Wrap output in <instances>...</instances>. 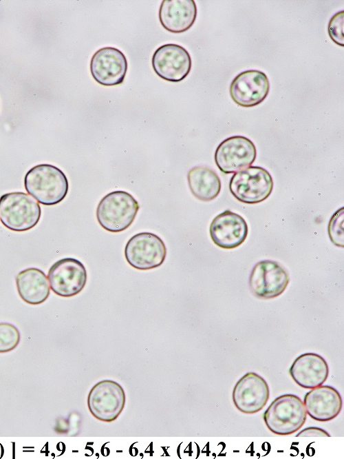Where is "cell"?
<instances>
[{
    "mask_svg": "<svg viewBox=\"0 0 344 459\" xmlns=\"http://www.w3.org/2000/svg\"><path fill=\"white\" fill-rule=\"evenodd\" d=\"M330 435L324 429L320 427H306L300 431L296 437H330Z\"/></svg>",
    "mask_w": 344,
    "mask_h": 459,
    "instance_id": "cell-24",
    "label": "cell"
},
{
    "mask_svg": "<svg viewBox=\"0 0 344 459\" xmlns=\"http://www.w3.org/2000/svg\"><path fill=\"white\" fill-rule=\"evenodd\" d=\"M189 189L193 196L202 201H210L220 192L221 181L217 173L205 166H196L187 174Z\"/></svg>",
    "mask_w": 344,
    "mask_h": 459,
    "instance_id": "cell-20",
    "label": "cell"
},
{
    "mask_svg": "<svg viewBox=\"0 0 344 459\" xmlns=\"http://www.w3.org/2000/svg\"><path fill=\"white\" fill-rule=\"evenodd\" d=\"M24 186L30 195L44 205L61 202L69 188L65 174L50 164H39L32 167L25 176Z\"/></svg>",
    "mask_w": 344,
    "mask_h": 459,
    "instance_id": "cell-1",
    "label": "cell"
},
{
    "mask_svg": "<svg viewBox=\"0 0 344 459\" xmlns=\"http://www.w3.org/2000/svg\"><path fill=\"white\" fill-rule=\"evenodd\" d=\"M303 404L310 417L319 422H327L335 418L343 408L341 396L330 385H320L311 389L305 394Z\"/></svg>",
    "mask_w": 344,
    "mask_h": 459,
    "instance_id": "cell-16",
    "label": "cell"
},
{
    "mask_svg": "<svg viewBox=\"0 0 344 459\" xmlns=\"http://www.w3.org/2000/svg\"><path fill=\"white\" fill-rule=\"evenodd\" d=\"M39 204L26 193L14 192L0 197V221L9 229L28 231L39 221Z\"/></svg>",
    "mask_w": 344,
    "mask_h": 459,
    "instance_id": "cell-4",
    "label": "cell"
},
{
    "mask_svg": "<svg viewBox=\"0 0 344 459\" xmlns=\"http://www.w3.org/2000/svg\"><path fill=\"white\" fill-rule=\"evenodd\" d=\"M290 278L288 272L277 262L264 260L252 268L249 286L257 297L270 299L280 296L286 289Z\"/></svg>",
    "mask_w": 344,
    "mask_h": 459,
    "instance_id": "cell-8",
    "label": "cell"
},
{
    "mask_svg": "<svg viewBox=\"0 0 344 459\" xmlns=\"http://www.w3.org/2000/svg\"><path fill=\"white\" fill-rule=\"evenodd\" d=\"M270 389L266 381L255 372L244 375L235 384L233 401L235 407L244 414L261 411L268 401Z\"/></svg>",
    "mask_w": 344,
    "mask_h": 459,
    "instance_id": "cell-12",
    "label": "cell"
},
{
    "mask_svg": "<svg viewBox=\"0 0 344 459\" xmlns=\"http://www.w3.org/2000/svg\"><path fill=\"white\" fill-rule=\"evenodd\" d=\"M197 17V6L193 0H163L159 10L162 27L173 33L188 30Z\"/></svg>",
    "mask_w": 344,
    "mask_h": 459,
    "instance_id": "cell-18",
    "label": "cell"
},
{
    "mask_svg": "<svg viewBox=\"0 0 344 459\" xmlns=\"http://www.w3.org/2000/svg\"><path fill=\"white\" fill-rule=\"evenodd\" d=\"M87 278L85 266L74 258L58 260L51 266L47 275L52 290L62 297L79 294L86 285Z\"/></svg>",
    "mask_w": 344,
    "mask_h": 459,
    "instance_id": "cell-9",
    "label": "cell"
},
{
    "mask_svg": "<svg viewBox=\"0 0 344 459\" xmlns=\"http://www.w3.org/2000/svg\"><path fill=\"white\" fill-rule=\"evenodd\" d=\"M126 402L125 392L122 386L111 380L96 383L87 398L88 409L98 420L111 422L122 411Z\"/></svg>",
    "mask_w": 344,
    "mask_h": 459,
    "instance_id": "cell-6",
    "label": "cell"
},
{
    "mask_svg": "<svg viewBox=\"0 0 344 459\" xmlns=\"http://www.w3.org/2000/svg\"><path fill=\"white\" fill-rule=\"evenodd\" d=\"M151 63L157 75L171 82L184 79L189 74L192 65L188 51L175 43L159 47L153 54Z\"/></svg>",
    "mask_w": 344,
    "mask_h": 459,
    "instance_id": "cell-11",
    "label": "cell"
},
{
    "mask_svg": "<svg viewBox=\"0 0 344 459\" xmlns=\"http://www.w3.org/2000/svg\"><path fill=\"white\" fill-rule=\"evenodd\" d=\"M256 156L257 150L252 141L243 136H233L218 145L215 161L223 173L231 174L250 166Z\"/></svg>",
    "mask_w": 344,
    "mask_h": 459,
    "instance_id": "cell-10",
    "label": "cell"
},
{
    "mask_svg": "<svg viewBox=\"0 0 344 459\" xmlns=\"http://www.w3.org/2000/svg\"><path fill=\"white\" fill-rule=\"evenodd\" d=\"M273 181L270 173L259 166H250L233 175L229 189L239 201L255 204L264 201L271 194Z\"/></svg>",
    "mask_w": 344,
    "mask_h": 459,
    "instance_id": "cell-5",
    "label": "cell"
},
{
    "mask_svg": "<svg viewBox=\"0 0 344 459\" xmlns=\"http://www.w3.org/2000/svg\"><path fill=\"white\" fill-rule=\"evenodd\" d=\"M289 373L298 385L311 389L326 381L329 367L326 360L319 354L305 353L294 360Z\"/></svg>",
    "mask_w": 344,
    "mask_h": 459,
    "instance_id": "cell-17",
    "label": "cell"
},
{
    "mask_svg": "<svg viewBox=\"0 0 344 459\" xmlns=\"http://www.w3.org/2000/svg\"><path fill=\"white\" fill-rule=\"evenodd\" d=\"M344 12L341 10L335 14L328 24V34L336 44L344 45Z\"/></svg>",
    "mask_w": 344,
    "mask_h": 459,
    "instance_id": "cell-23",
    "label": "cell"
},
{
    "mask_svg": "<svg viewBox=\"0 0 344 459\" xmlns=\"http://www.w3.org/2000/svg\"><path fill=\"white\" fill-rule=\"evenodd\" d=\"M270 83L266 74L249 70L239 73L233 80L230 94L237 105L250 108L262 103L268 94Z\"/></svg>",
    "mask_w": 344,
    "mask_h": 459,
    "instance_id": "cell-14",
    "label": "cell"
},
{
    "mask_svg": "<svg viewBox=\"0 0 344 459\" xmlns=\"http://www.w3.org/2000/svg\"><path fill=\"white\" fill-rule=\"evenodd\" d=\"M125 256L127 263L139 270H148L160 267L166 256L163 241L151 232L133 235L127 243Z\"/></svg>",
    "mask_w": 344,
    "mask_h": 459,
    "instance_id": "cell-7",
    "label": "cell"
},
{
    "mask_svg": "<svg viewBox=\"0 0 344 459\" xmlns=\"http://www.w3.org/2000/svg\"><path fill=\"white\" fill-rule=\"evenodd\" d=\"M127 70L125 54L113 47L97 50L90 61V72L94 80L105 86L119 85L124 81Z\"/></svg>",
    "mask_w": 344,
    "mask_h": 459,
    "instance_id": "cell-13",
    "label": "cell"
},
{
    "mask_svg": "<svg viewBox=\"0 0 344 459\" xmlns=\"http://www.w3.org/2000/svg\"><path fill=\"white\" fill-rule=\"evenodd\" d=\"M248 232L247 223L240 215L226 210L211 222L210 235L213 243L224 249H233L244 243Z\"/></svg>",
    "mask_w": 344,
    "mask_h": 459,
    "instance_id": "cell-15",
    "label": "cell"
},
{
    "mask_svg": "<svg viewBox=\"0 0 344 459\" xmlns=\"http://www.w3.org/2000/svg\"><path fill=\"white\" fill-rule=\"evenodd\" d=\"M343 207L337 210L332 216L329 225L328 234L332 242L336 246L343 247Z\"/></svg>",
    "mask_w": 344,
    "mask_h": 459,
    "instance_id": "cell-22",
    "label": "cell"
},
{
    "mask_svg": "<svg viewBox=\"0 0 344 459\" xmlns=\"http://www.w3.org/2000/svg\"><path fill=\"white\" fill-rule=\"evenodd\" d=\"M17 291L21 298L30 305H39L50 295V283L45 273L34 267L21 271L16 277Z\"/></svg>",
    "mask_w": 344,
    "mask_h": 459,
    "instance_id": "cell-19",
    "label": "cell"
},
{
    "mask_svg": "<svg viewBox=\"0 0 344 459\" xmlns=\"http://www.w3.org/2000/svg\"><path fill=\"white\" fill-rule=\"evenodd\" d=\"M139 208L138 201L131 194L122 190L114 191L99 202L96 218L107 231L120 232L133 223Z\"/></svg>",
    "mask_w": 344,
    "mask_h": 459,
    "instance_id": "cell-3",
    "label": "cell"
},
{
    "mask_svg": "<svg viewBox=\"0 0 344 459\" xmlns=\"http://www.w3.org/2000/svg\"><path fill=\"white\" fill-rule=\"evenodd\" d=\"M307 413L301 399L294 394L276 398L264 414V420L273 434L286 436L294 434L304 425Z\"/></svg>",
    "mask_w": 344,
    "mask_h": 459,
    "instance_id": "cell-2",
    "label": "cell"
},
{
    "mask_svg": "<svg viewBox=\"0 0 344 459\" xmlns=\"http://www.w3.org/2000/svg\"><path fill=\"white\" fill-rule=\"evenodd\" d=\"M20 333L13 325L0 323V353L8 352L17 347L20 341Z\"/></svg>",
    "mask_w": 344,
    "mask_h": 459,
    "instance_id": "cell-21",
    "label": "cell"
}]
</instances>
